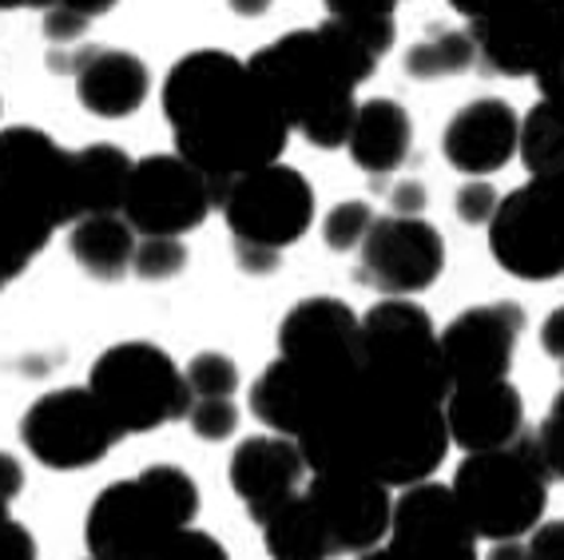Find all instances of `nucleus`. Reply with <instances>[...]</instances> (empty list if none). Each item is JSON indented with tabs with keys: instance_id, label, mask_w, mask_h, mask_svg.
Returning <instances> with one entry per match:
<instances>
[{
	"instance_id": "f257e3e1",
	"label": "nucleus",
	"mask_w": 564,
	"mask_h": 560,
	"mask_svg": "<svg viewBox=\"0 0 564 560\" xmlns=\"http://www.w3.org/2000/svg\"><path fill=\"white\" fill-rule=\"evenodd\" d=\"M160 104L175 155L219 183L279 163L291 140V123L235 52H187L163 76Z\"/></svg>"
},
{
	"instance_id": "f03ea898",
	"label": "nucleus",
	"mask_w": 564,
	"mask_h": 560,
	"mask_svg": "<svg viewBox=\"0 0 564 560\" xmlns=\"http://www.w3.org/2000/svg\"><path fill=\"white\" fill-rule=\"evenodd\" d=\"M445 410L378 390L358 374L299 438L311 473H350L386 489H410L437 473L449 453Z\"/></svg>"
},
{
	"instance_id": "7ed1b4c3",
	"label": "nucleus",
	"mask_w": 564,
	"mask_h": 560,
	"mask_svg": "<svg viewBox=\"0 0 564 560\" xmlns=\"http://www.w3.org/2000/svg\"><path fill=\"white\" fill-rule=\"evenodd\" d=\"M247 68L267 88L291 131L318 151H338L350 140L358 116L354 91L373 76L378 56L346 29L323 21L318 29L282 32L279 41L262 44L251 52Z\"/></svg>"
},
{
	"instance_id": "20e7f679",
	"label": "nucleus",
	"mask_w": 564,
	"mask_h": 560,
	"mask_svg": "<svg viewBox=\"0 0 564 560\" xmlns=\"http://www.w3.org/2000/svg\"><path fill=\"white\" fill-rule=\"evenodd\" d=\"M199 517V485L187 470L160 461L135 477L111 481L84 517L88 560H160L175 532Z\"/></svg>"
},
{
	"instance_id": "39448f33",
	"label": "nucleus",
	"mask_w": 564,
	"mask_h": 560,
	"mask_svg": "<svg viewBox=\"0 0 564 560\" xmlns=\"http://www.w3.org/2000/svg\"><path fill=\"white\" fill-rule=\"evenodd\" d=\"M549 485L553 477L544 473L541 453L533 445V430L509 450L469 453L454 473L457 509L465 513L477 540H521L536 529L549 509Z\"/></svg>"
},
{
	"instance_id": "423d86ee",
	"label": "nucleus",
	"mask_w": 564,
	"mask_h": 560,
	"mask_svg": "<svg viewBox=\"0 0 564 560\" xmlns=\"http://www.w3.org/2000/svg\"><path fill=\"white\" fill-rule=\"evenodd\" d=\"M362 378L378 390L445 406L454 386L425 306L413 299H382L362 314Z\"/></svg>"
},
{
	"instance_id": "0eeeda50",
	"label": "nucleus",
	"mask_w": 564,
	"mask_h": 560,
	"mask_svg": "<svg viewBox=\"0 0 564 560\" xmlns=\"http://www.w3.org/2000/svg\"><path fill=\"white\" fill-rule=\"evenodd\" d=\"M88 390L123 430V438L183 421L192 406L183 366L163 346L143 338L116 342L91 362Z\"/></svg>"
},
{
	"instance_id": "6e6552de",
	"label": "nucleus",
	"mask_w": 564,
	"mask_h": 560,
	"mask_svg": "<svg viewBox=\"0 0 564 560\" xmlns=\"http://www.w3.org/2000/svg\"><path fill=\"white\" fill-rule=\"evenodd\" d=\"M279 358L306 381L318 418L326 401L362 374V319L334 294L294 302L279 322Z\"/></svg>"
},
{
	"instance_id": "1a4fd4ad",
	"label": "nucleus",
	"mask_w": 564,
	"mask_h": 560,
	"mask_svg": "<svg viewBox=\"0 0 564 560\" xmlns=\"http://www.w3.org/2000/svg\"><path fill=\"white\" fill-rule=\"evenodd\" d=\"M489 255L521 282L564 279V175L509 191L489 223Z\"/></svg>"
},
{
	"instance_id": "9d476101",
	"label": "nucleus",
	"mask_w": 564,
	"mask_h": 560,
	"mask_svg": "<svg viewBox=\"0 0 564 560\" xmlns=\"http://www.w3.org/2000/svg\"><path fill=\"white\" fill-rule=\"evenodd\" d=\"M219 211L235 243L286 250L314 227V187L299 168L267 163L223 183Z\"/></svg>"
},
{
	"instance_id": "9b49d317",
	"label": "nucleus",
	"mask_w": 564,
	"mask_h": 560,
	"mask_svg": "<svg viewBox=\"0 0 564 560\" xmlns=\"http://www.w3.org/2000/svg\"><path fill=\"white\" fill-rule=\"evenodd\" d=\"M21 441L44 470L80 473L108 457L123 441V430L108 418L88 386H64L32 401L21 418Z\"/></svg>"
},
{
	"instance_id": "f8f14e48",
	"label": "nucleus",
	"mask_w": 564,
	"mask_h": 560,
	"mask_svg": "<svg viewBox=\"0 0 564 560\" xmlns=\"http://www.w3.org/2000/svg\"><path fill=\"white\" fill-rule=\"evenodd\" d=\"M219 180H212L207 171H199L175 151L143 155L131 168L128 195H123V219L143 239L148 235L183 239L195 227H203L212 211H219Z\"/></svg>"
},
{
	"instance_id": "ddd939ff",
	"label": "nucleus",
	"mask_w": 564,
	"mask_h": 560,
	"mask_svg": "<svg viewBox=\"0 0 564 560\" xmlns=\"http://www.w3.org/2000/svg\"><path fill=\"white\" fill-rule=\"evenodd\" d=\"M0 200L36 215L52 230L72 227V151L29 123L0 128Z\"/></svg>"
},
{
	"instance_id": "4468645a",
	"label": "nucleus",
	"mask_w": 564,
	"mask_h": 560,
	"mask_svg": "<svg viewBox=\"0 0 564 560\" xmlns=\"http://www.w3.org/2000/svg\"><path fill=\"white\" fill-rule=\"evenodd\" d=\"M442 270L445 239L422 215H378L358 247V282L386 299H413L430 291Z\"/></svg>"
},
{
	"instance_id": "2eb2a0df",
	"label": "nucleus",
	"mask_w": 564,
	"mask_h": 560,
	"mask_svg": "<svg viewBox=\"0 0 564 560\" xmlns=\"http://www.w3.org/2000/svg\"><path fill=\"white\" fill-rule=\"evenodd\" d=\"M477 64L505 80H536L564 52V0H517L489 21L469 24Z\"/></svg>"
},
{
	"instance_id": "dca6fc26",
	"label": "nucleus",
	"mask_w": 564,
	"mask_h": 560,
	"mask_svg": "<svg viewBox=\"0 0 564 560\" xmlns=\"http://www.w3.org/2000/svg\"><path fill=\"white\" fill-rule=\"evenodd\" d=\"M524 311L517 302H481L457 314L437 338L449 370V386H481L505 381L513 370L517 346L524 334Z\"/></svg>"
},
{
	"instance_id": "f3484780",
	"label": "nucleus",
	"mask_w": 564,
	"mask_h": 560,
	"mask_svg": "<svg viewBox=\"0 0 564 560\" xmlns=\"http://www.w3.org/2000/svg\"><path fill=\"white\" fill-rule=\"evenodd\" d=\"M386 549L393 560H481L477 532L457 509L449 485L422 481L393 500V520Z\"/></svg>"
},
{
	"instance_id": "a211bd4d",
	"label": "nucleus",
	"mask_w": 564,
	"mask_h": 560,
	"mask_svg": "<svg viewBox=\"0 0 564 560\" xmlns=\"http://www.w3.org/2000/svg\"><path fill=\"white\" fill-rule=\"evenodd\" d=\"M303 497L318 513L338 557H362L390 537L393 497L378 481L350 473H314L303 485Z\"/></svg>"
},
{
	"instance_id": "6ab92c4d",
	"label": "nucleus",
	"mask_w": 564,
	"mask_h": 560,
	"mask_svg": "<svg viewBox=\"0 0 564 560\" xmlns=\"http://www.w3.org/2000/svg\"><path fill=\"white\" fill-rule=\"evenodd\" d=\"M306 457L294 438L282 433H254V438L239 441L227 465L231 477V493L239 497L242 513L262 525V520L279 513L286 500H294L306 485Z\"/></svg>"
},
{
	"instance_id": "aec40b11",
	"label": "nucleus",
	"mask_w": 564,
	"mask_h": 560,
	"mask_svg": "<svg viewBox=\"0 0 564 560\" xmlns=\"http://www.w3.org/2000/svg\"><path fill=\"white\" fill-rule=\"evenodd\" d=\"M517 151H521V116L501 96L462 104L442 131L445 163L469 180H485L501 171Z\"/></svg>"
},
{
	"instance_id": "412c9836",
	"label": "nucleus",
	"mask_w": 564,
	"mask_h": 560,
	"mask_svg": "<svg viewBox=\"0 0 564 560\" xmlns=\"http://www.w3.org/2000/svg\"><path fill=\"white\" fill-rule=\"evenodd\" d=\"M445 430L457 450L494 453L509 450L524 438V398L513 381H481V386H454L445 398Z\"/></svg>"
},
{
	"instance_id": "4be33fe9",
	"label": "nucleus",
	"mask_w": 564,
	"mask_h": 560,
	"mask_svg": "<svg viewBox=\"0 0 564 560\" xmlns=\"http://www.w3.org/2000/svg\"><path fill=\"white\" fill-rule=\"evenodd\" d=\"M72 80L80 108L100 120H128L152 96V72L128 49H80Z\"/></svg>"
},
{
	"instance_id": "5701e85b",
	"label": "nucleus",
	"mask_w": 564,
	"mask_h": 560,
	"mask_svg": "<svg viewBox=\"0 0 564 560\" xmlns=\"http://www.w3.org/2000/svg\"><path fill=\"white\" fill-rule=\"evenodd\" d=\"M410 148H413V120L402 104L390 100V96H373V100L358 104L350 140H346L354 168H362L373 180H390L393 171L405 168Z\"/></svg>"
},
{
	"instance_id": "b1692460",
	"label": "nucleus",
	"mask_w": 564,
	"mask_h": 560,
	"mask_svg": "<svg viewBox=\"0 0 564 560\" xmlns=\"http://www.w3.org/2000/svg\"><path fill=\"white\" fill-rule=\"evenodd\" d=\"M131 168H135V160L120 143H84V148L72 151V207H76V219L123 215Z\"/></svg>"
},
{
	"instance_id": "393cba45",
	"label": "nucleus",
	"mask_w": 564,
	"mask_h": 560,
	"mask_svg": "<svg viewBox=\"0 0 564 560\" xmlns=\"http://www.w3.org/2000/svg\"><path fill=\"white\" fill-rule=\"evenodd\" d=\"M135 227L123 215H88L68 227V250L91 282H120L135 262Z\"/></svg>"
},
{
	"instance_id": "a878e982",
	"label": "nucleus",
	"mask_w": 564,
	"mask_h": 560,
	"mask_svg": "<svg viewBox=\"0 0 564 560\" xmlns=\"http://www.w3.org/2000/svg\"><path fill=\"white\" fill-rule=\"evenodd\" d=\"M262 545L271 560H338L323 520L303 493L262 520Z\"/></svg>"
},
{
	"instance_id": "bb28decb",
	"label": "nucleus",
	"mask_w": 564,
	"mask_h": 560,
	"mask_svg": "<svg viewBox=\"0 0 564 560\" xmlns=\"http://www.w3.org/2000/svg\"><path fill=\"white\" fill-rule=\"evenodd\" d=\"M477 64V41L469 29H430L422 41H413L402 56L410 80L434 84L445 76H462Z\"/></svg>"
},
{
	"instance_id": "cd10ccee",
	"label": "nucleus",
	"mask_w": 564,
	"mask_h": 560,
	"mask_svg": "<svg viewBox=\"0 0 564 560\" xmlns=\"http://www.w3.org/2000/svg\"><path fill=\"white\" fill-rule=\"evenodd\" d=\"M52 235L56 230L48 223H41L36 215H29L21 207H12L9 200H0V291L21 279L29 262L52 243Z\"/></svg>"
},
{
	"instance_id": "c85d7f7f",
	"label": "nucleus",
	"mask_w": 564,
	"mask_h": 560,
	"mask_svg": "<svg viewBox=\"0 0 564 560\" xmlns=\"http://www.w3.org/2000/svg\"><path fill=\"white\" fill-rule=\"evenodd\" d=\"M326 21H334L338 29H346L358 44L382 61L386 52L398 41V24H393V12H398V0H323Z\"/></svg>"
},
{
	"instance_id": "c756f323",
	"label": "nucleus",
	"mask_w": 564,
	"mask_h": 560,
	"mask_svg": "<svg viewBox=\"0 0 564 560\" xmlns=\"http://www.w3.org/2000/svg\"><path fill=\"white\" fill-rule=\"evenodd\" d=\"M187 378V394L192 401H212V398H235L239 394V366L235 358L219 351H203L183 366Z\"/></svg>"
},
{
	"instance_id": "7c9ffc66",
	"label": "nucleus",
	"mask_w": 564,
	"mask_h": 560,
	"mask_svg": "<svg viewBox=\"0 0 564 560\" xmlns=\"http://www.w3.org/2000/svg\"><path fill=\"white\" fill-rule=\"evenodd\" d=\"M373 219H378V211H373L366 200L334 203V207L323 215V243L334 250V255H350V250H358L366 243Z\"/></svg>"
},
{
	"instance_id": "2f4dec72",
	"label": "nucleus",
	"mask_w": 564,
	"mask_h": 560,
	"mask_svg": "<svg viewBox=\"0 0 564 560\" xmlns=\"http://www.w3.org/2000/svg\"><path fill=\"white\" fill-rule=\"evenodd\" d=\"M187 267V243L183 239H163V235H148L135 243V262L131 274L143 282H172Z\"/></svg>"
},
{
	"instance_id": "473e14b6",
	"label": "nucleus",
	"mask_w": 564,
	"mask_h": 560,
	"mask_svg": "<svg viewBox=\"0 0 564 560\" xmlns=\"http://www.w3.org/2000/svg\"><path fill=\"white\" fill-rule=\"evenodd\" d=\"M183 421L192 426V433L199 441H227L239 433V406H235V398L192 401Z\"/></svg>"
},
{
	"instance_id": "72a5a7b5",
	"label": "nucleus",
	"mask_w": 564,
	"mask_h": 560,
	"mask_svg": "<svg viewBox=\"0 0 564 560\" xmlns=\"http://www.w3.org/2000/svg\"><path fill=\"white\" fill-rule=\"evenodd\" d=\"M533 445L541 453L544 473L553 481H564V390L553 398L544 421L533 430Z\"/></svg>"
},
{
	"instance_id": "f704fd0d",
	"label": "nucleus",
	"mask_w": 564,
	"mask_h": 560,
	"mask_svg": "<svg viewBox=\"0 0 564 560\" xmlns=\"http://www.w3.org/2000/svg\"><path fill=\"white\" fill-rule=\"evenodd\" d=\"M497 207H501V195H497L494 183L485 180H465L454 195V211L465 227H489Z\"/></svg>"
},
{
	"instance_id": "c9c22d12",
	"label": "nucleus",
	"mask_w": 564,
	"mask_h": 560,
	"mask_svg": "<svg viewBox=\"0 0 564 560\" xmlns=\"http://www.w3.org/2000/svg\"><path fill=\"white\" fill-rule=\"evenodd\" d=\"M160 560H231V552L223 549V540L203 529H183L167 540V549L160 552Z\"/></svg>"
},
{
	"instance_id": "e433bc0d",
	"label": "nucleus",
	"mask_w": 564,
	"mask_h": 560,
	"mask_svg": "<svg viewBox=\"0 0 564 560\" xmlns=\"http://www.w3.org/2000/svg\"><path fill=\"white\" fill-rule=\"evenodd\" d=\"M0 560H36V537L12 517L9 500H0Z\"/></svg>"
},
{
	"instance_id": "4c0bfd02",
	"label": "nucleus",
	"mask_w": 564,
	"mask_h": 560,
	"mask_svg": "<svg viewBox=\"0 0 564 560\" xmlns=\"http://www.w3.org/2000/svg\"><path fill=\"white\" fill-rule=\"evenodd\" d=\"M529 552H533V560H564V517L541 520L529 532Z\"/></svg>"
},
{
	"instance_id": "58836bf2",
	"label": "nucleus",
	"mask_w": 564,
	"mask_h": 560,
	"mask_svg": "<svg viewBox=\"0 0 564 560\" xmlns=\"http://www.w3.org/2000/svg\"><path fill=\"white\" fill-rule=\"evenodd\" d=\"M235 259H239V267L247 270V274H274L282 262L279 250H267V247H242V243H235Z\"/></svg>"
},
{
	"instance_id": "ea45409f",
	"label": "nucleus",
	"mask_w": 564,
	"mask_h": 560,
	"mask_svg": "<svg viewBox=\"0 0 564 560\" xmlns=\"http://www.w3.org/2000/svg\"><path fill=\"white\" fill-rule=\"evenodd\" d=\"M541 351L549 354L556 366H564V306H556V311L541 322Z\"/></svg>"
},
{
	"instance_id": "a19ab883",
	"label": "nucleus",
	"mask_w": 564,
	"mask_h": 560,
	"mask_svg": "<svg viewBox=\"0 0 564 560\" xmlns=\"http://www.w3.org/2000/svg\"><path fill=\"white\" fill-rule=\"evenodd\" d=\"M21 489H24V465L12 453H4L0 450V500H17L21 497Z\"/></svg>"
},
{
	"instance_id": "79ce46f5",
	"label": "nucleus",
	"mask_w": 564,
	"mask_h": 560,
	"mask_svg": "<svg viewBox=\"0 0 564 560\" xmlns=\"http://www.w3.org/2000/svg\"><path fill=\"white\" fill-rule=\"evenodd\" d=\"M509 4H517V0H449V9L457 12V17H465L469 24L477 21H489V17H497V12H505Z\"/></svg>"
},
{
	"instance_id": "37998d69",
	"label": "nucleus",
	"mask_w": 564,
	"mask_h": 560,
	"mask_svg": "<svg viewBox=\"0 0 564 560\" xmlns=\"http://www.w3.org/2000/svg\"><path fill=\"white\" fill-rule=\"evenodd\" d=\"M422 207H425L422 183L405 180L402 187H393V195H390V211H393V215H422Z\"/></svg>"
},
{
	"instance_id": "c03bdc74",
	"label": "nucleus",
	"mask_w": 564,
	"mask_h": 560,
	"mask_svg": "<svg viewBox=\"0 0 564 560\" xmlns=\"http://www.w3.org/2000/svg\"><path fill=\"white\" fill-rule=\"evenodd\" d=\"M120 0H56L52 9H64L72 12V17H80V21H100V17H108L111 9H116Z\"/></svg>"
},
{
	"instance_id": "a18cd8bd",
	"label": "nucleus",
	"mask_w": 564,
	"mask_h": 560,
	"mask_svg": "<svg viewBox=\"0 0 564 560\" xmlns=\"http://www.w3.org/2000/svg\"><path fill=\"white\" fill-rule=\"evenodd\" d=\"M489 560H533V552H529V545H521V540H505V545H494Z\"/></svg>"
},
{
	"instance_id": "49530a36",
	"label": "nucleus",
	"mask_w": 564,
	"mask_h": 560,
	"mask_svg": "<svg viewBox=\"0 0 564 560\" xmlns=\"http://www.w3.org/2000/svg\"><path fill=\"white\" fill-rule=\"evenodd\" d=\"M239 17H259V12H267L271 9V0H227Z\"/></svg>"
},
{
	"instance_id": "de8ad7c7",
	"label": "nucleus",
	"mask_w": 564,
	"mask_h": 560,
	"mask_svg": "<svg viewBox=\"0 0 564 560\" xmlns=\"http://www.w3.org/2000/svg\"><path fill=\"white\" fill-rule=\"evenodd\" d=\"M358 560H393V552L386 549V545H378V549H370V552H362Z\"/></svg>"
}]
</instances>
